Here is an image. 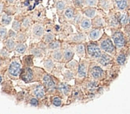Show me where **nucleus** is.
Here are the masks:
<instances>
[{
    "label": "nucleus",
    "instance_id": "nucleus-1",
    "mask_svg": "<svg viewBox=\"0 0 130 114\" xmlns=\"http://www.w3.org/2000/svg\"><path fill=\"white\" fill-rule=\"evenodd\" d=\"M98 43L102 52L108 53L112 56H115L117 54V48L113 44L112 38H110L107 34L104 33L103 36L98 41Z\"/></svg>",
    "mask_w": 130,
    "mask_h": 114
},
{
    "label": "nucleus",
    "instance_id": "nucleus-2",
    "mask_svg": "<svg viewBox=\"0 0 130 114\" xmlns=\"http://www.w3.org/2000/svg\"><path fill=\"white\" fill-rule=\"evenodd\" d=\"M101 53L102 51L97 41H90L86 45V57L89 60H97L101 56Z\"/></svg>",
    "mask_w": 130,
    "mask_h": 114
},
{
    "label": "nucleus",
    "instance_id": "nucleus-3",
    "mask_svg": "<svg viewBox=\"0 0 130 114\" xmlns=\"http://www.w3.org/2000/svg\"><path fill=\"white\" fill-rule=\"evenodd\" d=\"M88 76L96 81H99L105 78V71L98 62H91L89 63Z\"/></svg>",
    "mask_w": 130,
    "mask_h": 114
},
{
    "label": "nucleus",
    "instance_id": "nucleus-4",
    "mask_svg": "<svg viewBox=\"0 0 130 114\" xmlns=\"http://www.w3.org/2000/svg\"><path fill=\"white\" fill-rule=\"evenodd\" d=\"M112 40L117 49H122L126 45V37L119 28H113L112 30Z\"/></svg>",
    "mask_w": 130,
    "mask_h": 114
},
{
    "label": "nucleus",
    "instance_id": "nucleus-5",
    "mask_svg": "<svg viewBox=\"0 0 130 114\" xmlns=\"http://www.w3.org/2000/svg\"><path fill=\"white\" fill-rule=\"evenodd\" d=\"M89 61L81 58L80 63L78 65V69L76 73V79L78 81H83L85 78H86L89 73Z\"/></svg>",
    "mask_w": 130,
    "mask_h": 114
},
{
    "label": "nucleus",
    "instance_id": "nucleus-6",
    "mask_svg": "<svg viewBox=\"0 0 130 114\" xmlns=\"http://www.w3.org/2000/svg\"><path fill=\"white\" fill-rule=\"evenodd\" d=\"M107 21V25L112 27V28H119L121 26L119 18H118V14H117V11H111L109 14H108V17L106 18Z\"/></svg>",
    "mask_w": 130,
    "mask_h": 114
},
{
    "label": "nucleus",
    "instance_id": "nucleus-7",
    "mask_svg": "<svg viewBox=\"0 0 130 114\" xmlns=\"http://www.w3.org/2000/svg\"><path fill=\"white\" fill-rule=\"evenodd\" d=\"M21 71V64L19 61L13 60L10 63L8 69V73L11 77L17 78L18 76H19Z\"/></svg>",
    "mask_w": 130,
    "mask_h": 114
},
{
    "label": "nucleus",
    "instance_id": "nucleus-8",
    "mask_svg": "<svg viewBox=\"0 0 130 114\" xmlns=\"http://www.w3.org/2000/svg\"><path fill=\"white\" fill-rule=\"evenodd\" d=\"M112 3H113V9L120 12L128 10L130 7V0H112Z\"/></svg>",
    "mask_w": 130,
    "mask_h": 114
},
{
    "label": "nucleus",
    "instance_id": "nucleus-9",
    "mask_svg": "<svg viewBox=\"0 0 130 114\" xmlns=\"http://www.w3.org/2000/svg\"><path fill=\"white\" fill-rule=\"evenodd\" d=\"M97 62L101 67H109L112 64V63H113V59H112L111 55L103 52L101 53V56L97 60Z\"/></svg>",
    "mask_w": 130,
    "mask_h": 114
},
{
    "label": "nucleus",
    "instance_id": "nucleus-10",
    "mask_svg": "<svg viewBox=\"0 0 130 114\" xmlns=\"http://www.w3.org/2000/svg\"><path fill=\"white\" fill-rule=\"evenodd\" d=\"M104 30L103 28H93L92 30H90L88 34V37L90 41H98L100 38L103 36Z\"/></svg>",
    "mask_w": 130,
    "mask_h": 114
},
{
    "label": "nucleus",
    "instance_id": "nucleus-11",
    "mask_svg": "<svg viewBox=\"0 0 130 114\" xmlns=\"http://www.w3.org/2000/svg\"><path fill=\"white\" fill-rule=\"evenodd\" d=\"M107 25V21L101 14H97L92 21L93 28H103Z\"/></svg>",
    "mask_w": 130,
    "mask_h": 114
},
{
    "label": "nucleus",
    "instance_id": "nucleus-12",
    "mask_svg": "<svg viewBox=\"0 0 130 114\" xmlns=\"http://www.w3.org/2000/svg\"><path fill=\"white\" fill-rule=\"evenodd\" d=\"M86 36L83 33H78L75 34H72L67 39V41L71 44H79V43H83L86 41Z\"/></svg>",
    "mask_w": 130,
    "mask_h": 114
},
{
    "label": "nucleus",
    "instance_id": "nucleus-13",
    "mask_svg": "<svg viewBox=\"0 0 130 114\" xmlns=\"http://www.w3.org/2000/svg\"><path fill=\"white\" fill-rule=\"evenodd\" d=\"M63 60L65 62H69L73 60V55H74V48L73 46H71L70 44H66V46L63 48Z\"/></svg>",
    "mask_w": 130,
    "mask_h": 114
},
{
    "label": "nucleus",
    "instance_id": "nucleus-14",
    "mask_svg": "<svg viewBox=\"0 0 130 114\" xmlns=\"http://www.w3.org/2000/svg\"><path fill=\"white\" fill-rule=\"evenodd\" d=\"M20 76L22 81H24L25 82H29L33 79L34 74L30 67H26L21 71Z\"/></svg>",
    "mask_w": 130,
    "mask_h": 114
},
{
    "label": "nucleus",
    "instance_id": "nucleus-15",
    "mask_svg": "<svg viewBox=\"0 0 130 114\" xmlns=\"http://www.w3.org/2000/svg\"><path fill=\"white\" fill-rule=\"evenodd\" d=\"M42 81H43V84L45 86V87L49 91H53L55 90V83L49 75H46V74L44 75L42 78Z\"/></svg>",
    "mask_w": 130,
    "mask_h": 114
},
{
    "label": "nucleus",
    "instance_id": "nucleus-16",
    "mask_svg": "<svg viewBox=\"0 0 130 114\" xmlns=\"http://www.w3.org/2000/svg\"><path fill=\"white\" fill-rule=\"evenodd\" d=\"M98 7L105 11H110L113 9L112 0H99Z\"/></svg>",
    "mask_w": 130,
    "mask_h": 114
},
{
    "label": "nucleus",
    "instance_id": "nucleus-17",
    "mask_svg": "<svg viewBox=\"0 0 130 114\" xmlns=\"http://www.w3.org/2000/svg\"><path fill=\"white\" fill-rule=\"evenodd\" d=\"M82 13L86 17V18L93 19L94 17L98 14V10L96 7H86L82 8Z\"/></svg>",
    "mask_w": 130,
    "mask_h": 114
},
{
    "label": "nucleus",
    "instance_id": "nucleus-18",
    "mask_svg": "<svg viewBox=\"0 0 130 114\" xmlns=\"http://www.w3.org/2000/svg\"><path fill=\"white\" fill-rule=\"evenodd\" d=\"M73 48H74V52H76V54L80 58H85L86 57V45L83 43L75 44Z\"/></svg>",
    "mask_w": 130,
    "mask_h": 114
},
{
    "label": "nucleus",
    "instance_id": "nucleus-19",
    "mask_svg": "<svg viewBox=\"0 0 130 114\" xmlns=\"http://www.w3.org/2000/svg\"><path fill=\"white\" fill-rule=\"evenodd\" d=\"M79 28L82 31H87L92 28V21L89 18H83L81 22L79 23Z\"/></svg>",
    "mask_w": 130,
    "mask_h": 114
},
{
    "label": "nucleus",
    "instance_id": "nucleus-20",
    "mask_svg": "<svg viewBox=\"0 0 130 114\" xmlns=\"http://www.w3.org/2000/svg\"><path fill=\"white\" fill-rule=\"evenodd\" d=\"M117 14H118V18H119V21L121 26H126L128 24V13L125 12V11H123V12H120V11H117Z\"/></svg>",
    "mask_w": 130,
    "mask_h": 114
},
{
    "label": "nucleus",
    "instance_id": "nucleus-21",
    "mask_svg": "<svg viewBox=\"0 0 130 114\" xmlns=\"http://www.w3.org/2000/svg\"><path fill=\"white\" fill-rule=\"evenodd\" d=\"M115 62L117 65L119 66H123L125 64L126 60H127V55L125 52H120L119 53H117L115 55Z\"/></svg>",
    "mask_w": 130,
    "mask_h": 114
},
{
    "label": "nucleus",
    "instance_id": "nucleus-22",
    "mask_svg": "<svg viewBox=\"0 0 130 114\" xmlns=\"http://www.w3.org/2000/svg\"><path fill=\"white\" fill-rule=\"evenodd\" d=\"M33 94L38 99H42L45 97V90L44 87L41 85L36 86L35 89L33 90Z\"/></svg>",
    "mask_w": 130,
    "mask_h": 114
},
{
    "label": "nucleus",
    "instance_id": "nucleus-23",
    "mask_svg": "<svg viewBox=\"0 0 130 114\" xmlns=\"http://www.w3.org/2000/svg\"><path fill=\"white\" fill-rule=\"evenodd\" d=\"M58 90L60 91L61 94H62L64 96H68L70 92H71V88L69 85L66 82H61L59 84L58 87Z\"/></svg>",
    "mask_w": 130,
    "mask_h": 114
},
{
    "label": "nucleus",
    "instance_id": "nucleus-24",
    "mask_svg": "<svg viewBox=\"0 0 130 114\" xmlns=\"http://www.w3.org/2000/svg\"><path fill=\"white\" fill-rule=\"evenodd\" d=\"M64 17L68 21H73V17L75 15V10L73 7H67L64 10Z\"/></svg>",
    "mask_w": 130,
    "mask_h": 114
},
{
    "label": "nucleus",
    "instance_id": "nucleus-25",
    "mask_svg": "<svg viewBox=\"0 0 130 114\" xmlns=\"http://www.w3.org/2000/svg\"><path fill=\"white\" fill-rule=\"evenodd\" d=\"M78 65H79L78 63L76 60H71L70 61L66 63L67 69H69L71 71H73V73L75 74V75H76V73L77 71V69H78Z\"/></svg>",
    "mask_w": 130,
    "mask_h": 114
},
{
    "label": "nucleus",
    "instance_id": "nucleus-26",
    "mask_svg": "<svg viewBox=\"0 0 130 114\" xmlns=\"http://www.w3.org/2000/svg\"><path fill=\"white\" fill-rule=\"evenodd\" d=\"M43 33H44V28H43V26L42 25L38 24V25L34 26V28H33V34L35 37H41L43 35Z\"/></svg>",
    "mask_w": 130,
    "mask_h": 114
},
{
    "label": "nucleus",
    "instance_id": "nucleus-27",
    "mask_svg": "<svg viewBox=\"0 0 130 114\" xmlns=\"http://www.w3.org/2000/svg\"><path fill=\"white\" fill-rule=\"evenodd\" d=\"M51 57L55 61H58V62L61 61V60H62V59H63L62 51H61L60 48L54 50L53 52H52V53H51Z\"/></svg>",
    "mask_w": 130,
    "mask_h": 114
},
{
    "label": "nucleus",
    "instance_id": "nucleus-28",
    "mask_svg": "<svg viewBox=\"0 0 130 114\" xmlns=\"http://www.w3.org/2000/svg\"><path fill=\"white\" fill-rule=\"evenodd\" d=\"M5 45H6V48H7V49L8 51H12L15 48V42L14 40L10 37L9 39H7V41H6L5 42Z\"/></svg>",
    "mask_w": 130,
    "mask_h": 114
},
{
    "label": "nucleus",
    "instance_id": "nucleus-29",
    "mask_svg": "<svg viewBox=\"0 0 130 114\" xmlns=\"http://www.w3.org/2000/svg\"><path fill=\"white\" fill-rule=\"evenodd\" d=\"M15 50H16V52H18V53H19V54H23V53H25V52L26 51V44H22V43H20L19 44H17L16 47H15Z\"/></svg>",
    "mask_w": 130,
    "mask_h": 114
},
{
    "label": "nucleus",
    "instance_id": "nucleus-30",
    "mask_svg": "<svg viewBox=\"0 0 130 114\" xmlns=\"http://www.w3.org/2000/svg\"><path fill=\"white\" fill-rule=\"evenodd\" d=\"M73 5L77 9H82L85 6V0H72Z\"/></svg>",
    "mask_w": 130,
    "mask_h": 114
},
{
    "label": "nucleus",
    "instance_id": "nucleus-31",
    "mask_svg": "<svg viewBox=\"0 0 130 114\" xmlns=\"http://www.w3.org/2000/svg\"><path fill=\"white\" fill-rule=\"evenodd\" d=\"M56 8H57V10L58 11L64 10L66 8H67L66 3L64 1V0H59V1H58L57 3H56Z\"/></svg>",
    "mask_w": 130,
    "mask_h": 114
},
{
    "label": "nucleus",
    "instance_id": "nucleus-32",
    "mask_svg": "<svg viewBox=\"0 0 130 114\" xmlns=\"http://www.w3.org/2000/svg\"><path fill=\"white\" fill-rule=\"evenodd\" d=\"M52 103L54 106L60 107L62 105V100L58 96H54L52 98Z\"/></svg>",
    "mask_w": 130,
    "mask_h": 114
},
{
    "label": "nucleus",
    "instance_id": "nucleus-33",
    "mask_svg": "<svg viewBox=\"0 0 130 114\" xmlns=\"http://www.w3.org/2000/svg\"><path fill=\"white\" fill-rule=\"evenodd\" d=\"M99 0H85V6L90 7H98Z\"/></svg>",
    "mask_w": 130,
    "mask_h": 114
},
{
    "label": "nucleus",
    "instance_id": "nucleus-34",
    "mask_svg": "<svg viewBox=\"0 0 130 114\" xmlns=\"http://www.w3.org/2000/svg\"><path fill=\"white\" fill-rule=\"evenodd\" d=\"M2 24L4 25H9L11 21H12V17L11 16H9L8 14H4L3 15L2 17Z\"/></svg>",
    "mask_w": 130,
    "mask_h": 114
},
{
    "label": "nucleus",
    "instance_id": "nucleus-35",
    "mask_svg": "<svg viewBox=\"0 0 130 114\" xmlns=\"http://www.w3.org/2000/svg\"><path fill=\"white\" fill-rule=\"evenodd\" d=\"M61 46V42L58 41H53L52 42H50L49 44V48L52 50H55V49H59Z\"/></svg>",
    "mask_w": 130,
    "mask_h": 114
},
{
    "label": "nucleus",
    "instance_id": "nucleus-36",
    "mask_svg": "<svg viewBox=\"0 0 130 114\" xmlns=\"http://www.w3.org/2000/svg\"><path fill=\"white\" fill-rule=\"evenodd\" d=\"M44 67L48 71H51L53 68H54V64L53 60H50V59L46 60V61L44 62Z\"/></svg>",
    "mask_w": 130,
    "mask_h": 114
},
{
    "label": "nucleus",
    "instance_id": "nucleus-37",
    "mask_svg": "<svg viewBox=\"0 0 130 114\" xmlns=\"http://www.w3.org/2000/svg\"><path fill=\"white\" fill-rule=\"evenodd\" d=\"M54 40V36L51 33H47L43 37V41L46 44H50V42H52Z\"/></svg>",
    "mask_w": 130,
    "mask_h": 114
},
{
    "label": "nucleus",
    "instance_id": "nucleus-38",
    "mask_svg": "<svg viewBox=\"0 0 130 114\" xmlns=\"http://www.w3.org/2000/svg\"><path fill=\"white\" fill-rule=\"evenodd\" d=\"M82 14L80 13V12H77L75 14L74 17H73V23H75L77 25H79V23L81 22V21L82 20Z\"/></svg>",
    "mask_w": 130,
    "mask_h": 114
},
{
    "label": "nucleus",
    "instance_id": "nucleus-39",
    "mask_svg": "<svg viewBox=\"0 0 130 114\" xmlns=\"http://www.w3.org/2000/svg\"><path fill=\"white\" fill-rule=\"evenodd\" d=\"M24 63L27 67H30L33 65V56L32 55H27L24 58Z\"/></svg>",
    "mask_w": 130,
    "mask_h": 114
},
{
    "label": "nucleus",
    "instance_id": "nucleus-40",
    "mask_svg": "<svg viewBox=\"0 0 130 114\" xmlns=\"http://www.w3.org/2000/svg\"><path fill=\"white\" fill-rule=\"evenodd\" d=\"M7 36V28L4 27H0V38L2 40L6 39Z\"/></svg>",
    "mask_w": 130,
    "mask_h": 114
},
{
    "label": "nucleus",
    "instance_id": "nucleus-41",
    "mask_svg": "<svg viewBox=\"0 0 130 114\" xmlns=\"http://www.w3.org/2000/svg\"><path fill=\"white\" fill-rule=\"evenodd\" d=\"M12 28H13V30H15V31H19L20 28H21V23L18 21H14L13 22Z\"/></svg>",
    "mask_w": 130,
    "mask_h": 114
},
{
    "label": "nucleus",
    "instance_id": "nucleus-42",
    "mask_svg": "<svg viewBox=\"0 0 130 114\" xmlns=\"http://www.w3.org/2000/svg\"><path fill=\"white\" fill-rule=\"evenodd\" d=\"M30 19L29 18H26L22 21V26L24 28H28L30 26Z\"/></svg>",
    "mask_w": 130,
    "mask_h": 114
},
{
    "label": "nucleus",
    "instance_id": "nucleus-43",
    "mask_svg": "<svg viewBox=\"0 0 130 114\" xmlns=\"http://www.w3.org/2000/svg\"><path fill=\"white\" fill-rule=\"evenodd\" d=\"M30 104L32 106H38V101L37 98H33L30 100Z\"/></svg>",
    "mask_w": 130,
    "mask_h": 114
},
{
    "label": "nucleus",
    "instance_id": "nucleus-44",
    "mask_svg": "<svg viewBox=\"0 0 130 114\" xmlns=\"http://www.w3.org/2000/svg\"><path fill=\"white\" fill-rule=\"evenodd\" d=\"M41 51L42 50H39V49H33L32 52L35 56H40L41 55Z\"/></svg>",
    "mask_w": 130,
    "mask_h": 114
},
{
    "label": "nucleus",
    "instance_id": "nucleus-45",
    "mask_svg": "<svg viewBox=\"0 0 130 114\" xmlns=\"http://www.w3.org/2000/svg\"><path fill=\"white\" fill-rule=\"evenodd\" d=\"M0 54H1V55L3 56V57H7L8 56V55H9V53H8V52L6 49H2L1 50V52H0Z\"/></svg>",
    "mask_w": 130,
    "mask_h": 114
},
{
    "label": "nucleus",
    "instance_id": "nucleus-46",
    "mask_svg": "<svg viewBox=\"0 0 130 114\" xmlns=\"http://www.w3.org/2000/svg\"><path fill=\"white\" fill-rule=\"evenodd\" d=\"M9 37H11V38L15 37H16V33H15V32H14L13 30H10V31H9Z\"/></svg>",
    "mask_w": 130,
    "mask_h": 114
},
{
    "label": "nucleus",
    "instance_id": "nucleus-47",
    "mask_svg": "<svg viewBox=\"0 0 130 114\" xmlns=\"http://www.w3.org/2000/svg\"><path fill=\"white\" fill-rule=\"evenodd\" d=\"M3 4L0 3V14L2 13V11H3Z\"/></svg>",
    "mask_w": 130,
    "mask_h": 114
},
{
    "label": "nucleus",
    "instance_id": "nucleus-48",
    "mask_svg": "<svg viewBox=\"0 0 130 114\" xmlns=\"http://www.w3.org/2000/svg\"><path fill=\"white\" fill-rule=\"evenodd\" d=\"M7 2H8L9 3H13L14 2V0H7Z\"/></svg>",
    "mask_w": 130,
    "mask_h": 114
},
{
    "label": "nucleus",
    "instance_id": "nucleus-49",
    "mask_svg": "<svg viewBox=\"0 0 130 114\" xmlns=\"http://www.w3.org/2000/svg\"><path fill=\"white\" fill-rule=\"evenodd\" d=\"M128 25H130V14H128Z\"/></svg>",
    "mask_w": 130,
    "mask_h": 114
},
{
    "label": "nucleus",
    "instance_id": "nucleus-50",
    "mask_svg": "<svg viewBox=\"0 0 130 114\" xmlns=\"http://www.w3.org/2000/svg\"><path fill=\"white\" fill-rule=\"evenodd\" d=\"M2 81H3V78H2V76L0 75V83L2 82Z\"/></svg>",
    "mask_w": 130,
    "mask_h": 114
},
{
    "label": "nucleus",
    "instance_id": "nucleus-51",
    "mask_svg": "<svg viewBox=\"0 0 130 114\" xmlns=\"http://www.w3.org/2000/svg\"><path fill=\"white\" fill-rule=\"evenodd\" d=\"M128 14H130V7H129V8L128 9Z\"/></svg>",
    "mask_w": 130,
    "mask_h": 114
},
{
    "label": "nucleus",
    "instance_id": "nucleus-52",
    "mask_svg": "<svg viewBox=\"0 0 130 114\" xmlns=\"http://www.w3.org/2000/svg\"><path fill=\"white\" fill-rule=\"evenodd\" d=\"M2 64V60H1V58H0V66H1Z\"/></svg>",
    "mask_w": 130,
    "mask_h": 114
},
{
    "label": "nucleus",
    "instance_id": "nucleus-53",
    "mask_svg": "<svg viewBox=\"0 0 130 114\" xmlns=\"http://www.w3.org/2000/svg\"><path fill=\"white\" fill-rule=\"evenodd\" d=\"M1 1H3V0H0V2H1Z\"/></svg>",
    "mask_w": 130,
    "mask_h": 114
}]
</instances>
